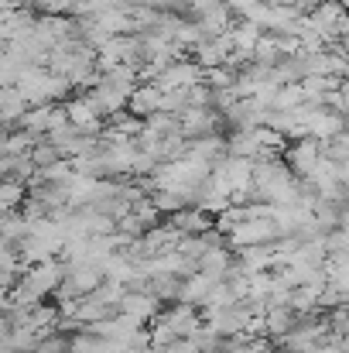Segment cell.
<instances>
[{"instance_id":"6da1fadb","label":"cell","mask_w":349,"mask_h":353,"mask_svg":"<svg viewBox=\"0 0 349 353\" xmlns=\"http://www.w3.org/2000/svg\"><path fill=\"white\" fill-rule=\"evenodd\" d=\"M62 278H65V268H62V261L59 257H52V261H38V264H28L24 271H21V285L34 295V299H45V295H55V288L62 285Z\"/></svg>"},{"instance_id":"7a4b0ae2","label":"cell","mask_w":349,"mask_h":353,"mask_svg":"<svg viewBox=\"0 0 349 353\" xmlns=\"http://www.w3.org/2000/svg\"><path fill=\"white\" fill-rule=\"evenodd\" d=\"M277 234V227H274V220L271 216H260V220H240L236 227H233L230 234H226V247L230 250H240V247H253V243H271Z\"/></svg>"},{"instance_id":"3957f363","label":"cell","mask_w":349,"mask_h":353,"mask_svg":"<svg viewBox=\"0 0 349 353\" xmlns=\"http://www.w3.org/2000/svg\"><path fill=\"white\" fill-rule=\"evenodd\" d=\"M281 154H284L281 161L288 165V172H291L295 179H305V175L315 168V161L322 158V144H319L315 137H295Z\"/></svg>"},{"instance_id":"277c9868","label":"cell","mask_w":349,"mask_h":353,"mask_svg":"<svg viewBox=\"0 0 349 353\" xmlns=\"http://www.w3.org/2000/svg\"><path fill=\"white\" fill-rule=\"evenodd\" d=\"M220 127H223V114L216 107H185L178 114V134L185 141L202 137V134H216Z\"/></svg>"},{"instance_id":"5b68a950","label":"cell","mask_w":349,"mask_h":353,"mask_svg":"<svg viewBox=\"0 0 349 353\" xmlns=\"http://www.w3.org/2000/svg\"><path fill=\"white\" fill-rule=\"evenodd\" d=\"M199 79H202V69H199L192 59H185V55H182V59L168 62V65H165L151 83L165 93V90H189V86H192V83H199Z\"/></svg>"},{"instance_id":"8992f818","label":"cell","mask_w":349,"mask_h":353,"mask_svg":"<svg viewBox=\"0 0 349 353\" xmlns=\"http://www.w3.org/2000/svg\"><path fill=\"white\" fill-rule=\"evenodd\" d=\"M302 127H305L308 137H315V141H329L332 134H339V130L346 127V117L336 114V110H329V107H322V103H312L308 114H305V120H302Z\"/></svg>"},{"instance_id":"52a82bcc","label":"cell","mask_w":349,"mask_h":353,"mask_svg":"<svg viewBox=\"0 0 349 353\" xmlns=\"http://www.w3.org/2000/svg\"><path fill=\"white\" fill-rule=\"evenodd\" d=\"M154 319H161V323H165L175 336H182V340H185V336H192V333L202 326L199 309H195V305H189V302H171L168 309L161 305V312H158Z\"/></svg>"},{"instance_id":"ba28073f","label":"cell","mask_w":349,"mask_h":353,"mask_svg":"<svg viewBox=\"0 0 349 353\" xmlns=\"http://www.w3.org/2000/svg\"><path fill=\"white\" fill-rule=\"evenodd\" d=\"M161 299L154 295V292H140V288H127L123 295H120V302H116V312H127V316H134V319H140V323H151L158 312H161Z\"/></svg>"},{"instance_id":"9c48e42d","label":"cell","mask_w":349,"mask_h":353,"mask_svg":"<svg viewBox=\"0 0 349 353\" xmlns=\"http://www.w3.org/2000/svg\"><path fill=\"white\" fill-rule=\"evenodd\" d=\"M62 110H65V120H69L79 134H89V137H100V134H103V117H96V110L86 103V97L65 100Z\"/></svg>"},{"instance_id":"30bf717a","label":"cell","mask_w":349,"mask_h":353,"mask_svg":"<svg viewBox=\"0 0 349 353\" xmlns=\"http://www.w3.org/2000/svg\"><path fill=\"white\" fill-rule=\"evenodd\" d=\"M230 264H233V250L223 243V240L209 243V247L195 257V271L209 274L213 281H223V278H226V271H230Z\"/></svg>"},{"instance_id":"8fae6325","label":"cell","mask_w":349,"mask_h":353,"mask_svg":"<svg viewBox=\"0 0 349 353\" xmlns=\"http://www.w3.org/2000/svg\"><path fill=\"white\" fill-rule=\"evenodd\" d=\"M158 107H161V90L154 83H137L130 90V97H127V114H134V117H140V120L151 117Z\"/></svg>"},{"instance_id":"7c38bea8","label":"cell","mask_w":349,"mask_h":353,"mask_svg":"<svg viewBox=\"0 0 349 353\" xmlns=\"http://www.w3.org/2000/svg\"><path fill=\"white\" fill-rule=\"evenodd\" d=\"M240 254V264L236 271L240 274H253V271H271V261H274V247L271 243H253V247H240L233 250Z\"/></svg>"},{"instance_id":"4fadbf2b","label":"cell","mask_w":349,"mask_h":353,"mask_svg":"<svg viewBox=\"0 0 349 353\" xmlns=\"http://www.w3.org/2000/svg\"><path fill=\"white\" fill-rule=\"evenodd\" d=\"M168 223L178 227L182 234H206V230H213V216L202 213L199 206H182V210H175V213L168 216Z\"/></svg>"},{"instance_id":"5bb4252c","label":"cell","mask_w":349,"mask_h":353,"mask_svg":"<svg viewBox=\"0 0 349 353\" xmlns=\"http://www.w3.org/2000/svg\"><path fill=\"white\" fill-rule=\"evenodd\" d=\"M185 154H192V158H202V161H216V158H223L226 154V137L216 130V134H202V137H192L189 144H185Z\"/></svg>"},{"instance_id":"9a60e30c","label":"cell","mask_w":349,"mask_h":353,"mask_svg":"<svg viewBox=\"0 0 349 353\" xmlns=\"http://www.w3.org/2000/svg\"><path fill=\"white\" fill-rule=\"evenodd\" d=\"M295 312L288 309V305H271V309H264V336L267 340H281L291 326H295Z\"/></svg>"},{"instance_id":"2e32d148","label":"cell","mask_w":349,"mask_h":353,"mask_svg":"<svg viewBox=\"0 0 349 353\" xmlns=\"http://www.w3.org/2000/svg\"><path fill=\"white\" fill-rule=\"evenodd\" d=\"M28 110V100L21 97L17 86H0V123H17L21 114Z\"/></svg>"},{"instance_id":"e0dca14e","label":"cell","mask_w":349,"mask_h":353,"mask_svg":"<svg viewBox=\"0 0 349 353\" xmlns=\"http://www.w3.org/2000/svg\"><path fill=\"white\" fill-rule=\"evenodd\" d=\"M298 103H305V93L298 83H281L271 97V110H295Z\"/></svg>"},{"instance_id":"ac0fdd59","label":"cell","mask_w":349,"mask_h":353,"mask_svg":"<svg viewBox=\"0 0 349 353\" xmlns=\"http://www.w3.org/2000/svg\"><path fill=\"white\" fill-rule=\"evenodd\" d=\"M34 175H38V182H52V185H65L76 172H72V161L69 158H55L52 165H45V168H34Z\"/></svg>"},{"instance_id":"d6986e66","label":"cell","mask_w":349,"mask_h":353,"mask_svg":"<svg viewBox=\"0 0 349 353\" xmlns=\"http://www.w3.org/2000/svg\"><path fill=\"white\" fill-rule=\"evenodd\" d=\"M110 120V134L114 137H137L140 134V127H144V120L140 117H134V114H127V110H120V114H114V117H107Z\"/></svg>"},{"instance_id":"ffe728a7","label":"cell","mask_w":349,"mask_h":353,"mask_svg":"<svg viewBox=\"0 0 349 353\" xmlns=\"http://www.w3.org/2000/svg\"><path fill=\"white\" fill-rule=\"evenodd\" d=\"M233 79H236V72L226 69V65H213V69H202V83L209 86V90H230Z\"/></svg>"},{"instance_id":"44dd1931","label":"cell","mask_w":349,"mask_h":353,"mask_svg":"<svg viewBox=\"0 0 349 353\" xmlns=\"http://www.w3.org/2000/svg\"><path fill=\"white\" fill-rule=\"evenodd\" d=\"M151 203H154V210H158V213H168V216H171L175 210L189 206L182 196H175V192H168V189H154V192H151Z\"/></svg>"},{"instance_id":"7402d4cb","label":"cell","mask_w":349,"mask_h":353,"mask_svg":"<svg viewBox=\"0 0 349 353\" xmlns=\"http://www.w3.org/2000/svg\"><path fill=\"white\" fill-rule=\"evenodd\" d=\"M322 247H326V254H343L349 247L346 227H329V230L322 234Z\"/></svg>"},{"instance_id":"603a6c76","label":"cell","mask_w":349,"mask_h":353,"mask_svg":"<svg viewBox=\"0 0 349 353\" xmlns=\"http://www.w3.org/2000/svg\"><path fill=\"white\" fill-rule=\"evenodd\" d=\"M185 107H189L185 90H165V93H161V107H158V110H165V114H175V117H178Z\"/></svg>"},{"instance_id":"cb8c5ba5","label":"cell","mask_w":349,"mask_h":353,"mask_svg":"<svg viewBox=\"0 0 349 353\" xmlns=\"http://www.w3.org/2000/svg\"><path fill=\"white\" fill-rule=\"evenodd\" d=\"M185 100H189V107H213V90L199 79L185 90Z\"/></svg>"},{"instance_id":"d4e9b609","label":"cell","mask_w":349,"mask_h":353,"mask_svg":"<svg viewBox=\"0 0 349 353\" xmlns=\"http://www.w3.org/2000/svg\"><path fill=\"white\" fill-rule=\"evenodd\" d=\"M253 3H260V0H223V7H226L230 14H240V17H243Z\"/></svg>"},{"instance_id":"484cf974","label":"cell","mask_w":349,"mask_h":353,"mask_svg":"<svg viewBox=\"0 0 349 353\" xmlns=\"http://www.w3.org/2000/svg\"><path fill=\"white\" fill-rule=\"evenodd\" d=\"M308 353H346V347H339V343H319V347H312Z\"/></svg>"},{"instance_id":"4316f807","label":"cell","mask_w":349,"mask_h":353,"mask_svg":"<svg viewBox=\"0 0 349 353\" xmlns=\"http://www.w3.org/2000/svg\"><path fill=\"white\" fill-rule=\"evenodd\" d=\"M7 309H10V288L0 285V312H7Z\"/></svg>"}]
</instances>
